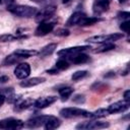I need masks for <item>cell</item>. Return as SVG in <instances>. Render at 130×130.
I'll use <instances>...</instances> for the list:
<instances>
[{"instance_id": "obj_1", "label": "cell", "mask_w": 130, "mask_h": 130, "mask_svg": "<svg viewBox=\"0 0 130 130\" xmlns=\"http://www.w3.org/2000/svg\"><path fill=\"white\" fill-rule=\"evenodd\" d=\"M7 10H9L12 14L19 16V17H32L37 14L38 10L37 8L28 5H12L7 7Z\"/></svg>"}, {"instance_id": "obj_2", "label": "cell", "mask_w": 130, "mask_h": 130, "mask_svg": "<svg viewBox=\"0 0 130 130\" xmlns=\"http://www.w3.org/2000/svg\"><path fill=\"white\" fill-rule=\"evenodd\" d=\"M60 115L66 119H72L77 117L90 118V112L79 108H64L60 110Z\"/></svg>"}, {"instance_id": "obj_3", "label": "cell", "mask_w": 130, "mask_h": 130, "mask_svg": "<svg viewBox=\"0 0 130 130\" xmlns=\"http://www.w3.org/2000/svg\"><path fill=\"white\" fill-rule=\"evenodd\" d=\"M123 38V34H119V32H114L111 35H99V36H92L88 39H86V42L88 43H108V42H114V41H118L120 39Z\"/></svg>"}, {"instance_id": "obj_4", "label": "cell", "mask_w": 130, "mask_h": 130, "mask_svg": "<svg viewBox=\"0 0 130 130\" xmlns=\"http://www.w3.org/2000/svg\"><path fill=\"white\" fill-rule=\"evenodd\" d=\"M56 9H57V7L55 5L47 4L44 8H42L40 11H38L37 14L35 15L36 16V21H38V22H44V21L48 20L49 18H51L55 14Z\"/></svg>"}, {"instance_id": "obj_5", "label": "cell", "mask_w": 130, "mask_h": 130, "mask_svg": "<svg viewBox=\"0 0 130 130\" xmlns=\"http://www.w3.org/2000/svg\"><path fill=\"white\" fill-rule=\"evenodd\" d=\"M54 116H47V115H41L34 117L29 119L26 123L25 126L28 128H38V127H44L46 123H48L51 119H53Z\"/></svg>"}, {"instance_id": "obj_6", "label": "cell", "mask_w": 130, "mask_h": 130, "mask_svg": "<svg viewBox=\"0 0 130 130\" xmlns=\"http://www.w3.org/2000/svg\"><path fill=\"white\" fill-rule=\"evenodd\" d=\"M24 126V122L15 118H8L0 121V129H20Z\"/></svg>"}, {"instance_id": "obj_7", "label": "cell", "mask_w": 130, "mask_h": 130, "mask_svg": "<svg viewBox=\"0 0 130 130\" xmlns=\"http://www.w3.org/2000/svg\"><path fill=\"white\" fill-rule=\"evenodd\" d=\"M88 49H90L89 46H76V47H70V48L62 49V50L58 51L57 54L60 57H70L72 55H75L77 53L83 52V51L88 50Z\"/></svg>"}, {"instance_id": "obj_8", "label": "cell", "mask_w": 130, "mask_h": 130, "mask_svg": "<svg viewBox=\"0 0 130 130\" xmlns=\"http://www.w3.org/2000/svg\"><path fill=\"white\" fill-rule=\"evenodd\" d=\"M110 124L108 122H103V121H87L80 123L76 126L77 129H103L109 127Z\"/></svg>"}, {"instance_id": "obj_9", "label": "cell", "mask_w": 130, "mask_h": 130, "mask_svg": "<svg viewBox=\"0 0 130 130\" xmlns=\"http://www.w3.org/2000/svg\"><path fill=\"white\" fill-rule=\"evenodd\" d=\"M30 73V66L28 63H20L14 69V75L18 79H25Z\"/></svg>"}, {"instance_id": "obj_10", "label": "cell", "mask_w": 130, "mask_h": 130, "mask_svg": "<svg viewBox=\"0 0 130 130\" xmlns=\"http://www.w3.org/2000/svg\"><path fill=\"white\" fill-rule=\"evenodd\" d=\"M54 27H55V23L54 22H46V21L40 22V24L38 25V27L35 30V35L38 36V37L46 36L49 32L53 31Z\"/></svg>"}, {"instance_id": "obj_11", "label": "cell", "mask_w": 130, "mask_h": 130, "mask_svg": "<svg viewBox=\"0 0 130 130\" xmlns=\"http://www.w3.org/2000/svg\"><path fill=\"white\" fill-rule=\"evenodd\" d=\"M129 109V103L126 101H119L112 105H110L107 110L109 114H116V113H122Z\"/></svg>"}, {"instance_id": "obj_12", "label": "cell", "mask_w": 130, "mask_h": 130, "mask_svg": "<svg viewBox=\"0 0 130 130\" xmlns=\"http://www.w3.org/2000/svg\"><path fill=\"white\" fill-rule=\"evenodd\" d=\"M56 101H57V96H54V95L43 96V98H40V99H38L37 101H35L34 106H35L36 108H38V109H44V108H47V107L51 106V105L54 104Z\"/></svg>"}, {"instance_id": "obj_13", "label": "cell", "mask_w": 130, "mask_h": 130, "mask_svg": "<svg viewBox=\"0 0 130 130\" xmlns=\"http://www.w3.org/2000/svg\"><path fill=\"white\" fill-rule=\"evenodd\" d=\"M110 7V0H94L92 4V10L95 14L106 12Z\"/></svg>"}, {"instance_id": "obj_14", "label": "cell", "mask_w": 130, "mask_h": 130, "mask_svg": "<svg viewBox=\"0 0 130 130\" xmlns=\"http://www.w3.org/2000/svg\"><path fill=\"white\" fill-rule=\"evenodd\" d=\"M46 79L44 77H32V78H28V79H23L19 85L21 87H31V86H36L38 84H41L45 81Z\"/></svg>"}, {"instance_id": "obj_15", "label": "cell", "mask_w": 130, "mask_h": 130, "mask_svg": "<svg viewBox=\"0 0 130 130\" xmlns=\"http://www.w3.org/2000/svg\"><path fill=\"white\" fill-rule=\"evenodd\" d=\"M86 15L83 13V12H80V11H76L74 13H72L70 15V17L68 18L67 22H66V25L67 26H72V25H75V24H79V22L82 20L83 17H85Z\"/></svg>"}, {"instance_id": "obj_16", "label": "cell", "mask_w": 130, "mask_h": 130, "mask_svg": "<svg viewBox=\"0 0 130 130\" xmlns=\"http://www.w3.org/2000/svg\"><path fill=\"white\" fill-rule=\"evenodd\" d=\"M35 103V101L32 99H25L23 101H18L17 103H15V107H14V111L16 112H20V111H23L27 108H29L30 106H32Z\"/></svg>"}, {"instance_id": "obj_17", "label": "cell", "mask_w": 130, "mask_h": 130, "mask_svg": "<svg viewBox=\"0 0 130 130\" xmlns=\"http://www.w3.org/2000/svg\"><path fill=\"white\" fill-rule=\"evenodd\" d=\"M56 49H57V44L56 43H52V44H49V45L43 47L41 49V51L38 52V55L40 57H47V56L53 54Z\"/></svg>"}, {"instance_id": "obj_18", "label": "cell", "mask_w": 130, "mask_h": 130, "mask_svg": "<svg viewBox=\"0 0 130 130\" xmlns=\"http://www.w3.org/2000/svg\"><path fill=\"white\" fill-rule=\"evenodd\" d=\"M69 58H70V60L73 64H83V63H86L89 60V57L86 54H83L82 52L77 53L75 55H72Z\"/></svg>"}, {"instance_id": "obj_19", "label": "cell", "mask_w": 130, "mask_h": 130, "mask_svg": "<svg viewBox=\"0 0 130 130\" xmlns=\"http://www.w3.org/2000/svg\"><path fill=\"white\" fill-rule=\"evenodd\" d=\"M22 59H24V58H22L21 56L17 55V54L14 52V53H12V54H10V55H8V56L5 57V59L3 60V65H12V64H16V63H18V62H19L20 60H22Z\"/></svg>"}, {"instance_id": "obj_20", "label": "cell", "mask_w": 130, "mask_h": 130, "mask_svg": "<svg viewBox=\"0 0 130 130\" xmlns=\"http://www.w3.org/2000/svg\"><path fill=\"white\" fill-rule=\"evenodd\" d=\"M60 125H61L60 120H59L57 117H55V116H54V117H53V119H51L48 123H46V124H45L44 128H45L46 130H53V129L58 128Z\"/></svg>"}, {"instance_id": "obj_21", "label": "cell", "mask_w": 130, "mask_h": 130, "mask_svg": "<svg viewBox=\"0 0 130 130\" xmlns=\"http://www.w3.org/2000/svg\"><path fill=\"white\" fill-rule=\"evenodd\" d=\"M116 48L115 44L112 43V42H108V43H105L104 45H102L101 47H99L96 50H94L93 52L94 53H104V52H108V51H111V50H114Z\"/></svg>"}, {"instance_id": "obj_22", "label": "cell", "mask_w": 130, "mask_h": 130, "mask_svg": "<svg viewBox=\"0 0 130 130\" xmlns=\"http://www.w3.org/2000/svg\"><path fill=\"white\" fill-rule=\"evenodd\" d=\"M73 93V88L70 86H65L59 89V94L62 99V101H66L71 94Z\"/></svg>"}, {"instance_id": "obj_23", "label": "cell", "mask_w": 130, "mask_h": 130, "mask_svg": "<svg viewBox=\"0 0 130 130\" xmlns=\"http://www.w3.org/2000/svg\"><path fill=\"white\" fill-rule=\"evenodd\" d=\"M15 53L19 56H21L22 58H28L31 56H35L38 54V51L36 50H24V49H20V50H16Z\"/></svg>"}, {"instance_id": "obj_24", "label": "cell", "mask_w": 130, "mask_h": 130, "mask_svg": "<svg viewBox=\"0 0 130 130\" xmlns=\"http://www.w3.org/2000/svg\"><path fill=\"white\" fill-rule=\"evenodd\" d=\"M110 115L107 109H98L94 112H90V118L92 119H96V118H103Z\"/></svg>"}, {"instance_id": "obj_25", "label": "cell", "mask_w": 130, "mask_h": 130, "mask_svg": "<svg viewBox=\"0 0 130 130\" xmlns=\"http://www.w3.org/2000/svg\"><path fill=\"white\" fill-rule=\"evenodd\" d=\"M100 19L98 17H88V16H85L82 18V20L79 22V25L81 26H87V25H92L94 24L95 22H98Z\"/></svg>"}, {"instance_id": "obj_26", "label": "cell", "mask_w": 130, "mask_h": 130, "mask_svg": "<svg viewBox=\"0 0 130 130\" xmlns=\"http://www.w3.org/2000/svg\"><path fill=\"white\" fill-rule=\"evenodd\" d=\"M87 75H88V72H87L86 70H79V71L74 72V73L72 74L71 78H72V80L77 81V80H80V79H82V78L86 77Z\"/></svg>"}, {"instance_id": "obj_27", "label": "cell", "mask_w": 130, "mask_h": 130, "mask_svg": "<svg viewBox=\"0 0 130 130\" xmlns=\"http://www.w3.org/2000/svg\"><path fill=\"white\" fill-rule=\"evenodd\" d=\"M55 67L58 70H65V69H67L69 67V63L64 59H60V60H58L56 62V66Z\"/></svg>"}, {"instance_id": "obj_28", "label": "cell", "mask_w": 130, "mask_h": 130, "mask_svg": "<svg viewBox=\"0 0 130 130\" xmlns=\"http://www.w3.org/2000/svg\"><path fill=\"white\" fill-rule=\"evenodd\" d=\"M17 40L15 35H11V34H5V35H1L0 36V41L1 42H11Z\"/></svg>"}, {"instance_id": "obj_29", "label": "cell", "mask_w": 130, "mask_h": 130, "mask_svg": "<svg viewBox=\"0 0 130 130\" xmlns=\"http://www.w3.org/2000/svg\"><path fill=\"white\" fill-rule=\"evenodd\" d=\"M70 31L66 28H58L56 31H55V35L56 36H60V37H67L69 36Z\"/></svg>"}, {"instance_id": "obj_30", "label": "cell", "mask_w": 130, "mask_h": 130, "mask_svg": "<svg viewBox=\"0 0 130 130\" xmlns=\"http://www.w3.org/2000/svg\"><path fill=\"white\" fill-rule=\"evenodd\" d=\"M120 28L123 30V31H125V32H129V30H130V22H129V20H125V21H122V23H121V25H120Z\"/></svg>"}, {"instance_id": "obj_31", "label": "cell", "mask_w": 130, "mask_h": 130, "mask_svg": "<svg viewBox=\"0 0 130 130\" xmlns=\"http://www.w3.org/2000/svg\"><path fill=\"white\" fill-rule=\"evenodd\" d=\"M129 17H130V13L127 12V11H122V12H120L118 14V18L123 19V20H128Z\"/></svg>"}, {"instance_id": "obj_32", "label": "cell", "mask_w": 130, "mask_h": 130, "mask_svg": "<svg viewBox=\"0 0 130 130\" xmlns=\"http://www.w3.org/2000/svg\"><path fill=\"white\" fill-rule=\"evenodd\" d=\"M85 101V98L84 95H81V94H77L73 98V102L74 103H77V104H81V103H84Z\"/></svg>"}, {"instance_id": "obj_33", "label": "cell", "mask_w": 130, "mask_h": 130, "mask_svg": "<svg viewBox=\"0 0 130 130\" xmlns=\"http://www.w3.org/2000/svg\"><path fill=\"white\" fill-rule=\"evenodd\" d=\"M124 101H126V102H130V90L129 89H127L125 92H124Z\"/></svg>"}, {"instance_id": "obj_34", "label": "cell", "mask_w": 130, "mask_h": 130, "mask_svg": "<svg viewBox=\"0 0 130 130\" xmlns=\"http://www.w3.org/2000/svg\"><path fill=\"white\" fill-rule=\"evenodd\" d=\"M35 3H38V4H49L50 0H30Z\"/></svg>"}, {"instance_id": "obj_35", "label": "cell", "mask_w": 130, "mask_h": 130, "mask_svg": "<svg viewBox=\"0 0 130 130\" xmlns=\"http://www.w3.org/2000/svg\"><path fill=\"white\" fill-rule=\"evenodd\" d=\"M14 2H15L14 0H3V3H5V4L7 5V7L14 5Z\"/></svg>"}, {"instance_id": "obj_36", "label": "cell", "mask_w": 130, "mask_h": 130, "mask_svg": "<svg viewBox=\"0 0 130 130\" xmlns=\"http://www.w3.org/2000/svg\"><path fill=\"white\" fill-rule=\"evenodd\" d=\"M47 72L50 73V74H58V73H59V70L55 67V68H53V69H49V70H47Z\"/></svg>"}, {"instance_id": "obj_37", "label": "cell", "mask_w": 130, "mask_h": 130, "mask_svg": "<svg viewBox=\"0 0 130 130\" xmlns=\"http://www.w3.org/2000/svg\"><path fill=\"white\" fill-rule=\"evenodd\" d=\"M9 80V77L8 76H1L0 77V84H2V83H5V82H7Z\"/></svg>"}, {"instance_id": "obj_38", "label": "cell", "mask_w": 130, "mask_h": 130, "mask_svg": "<svg viewBox=\"0 0 130 130\" xmlns=\"http://www.w3.org/2000/svg\"><path fill=\"white\" fill-rule=\"evenodd\" d=\"M5 100H6V96L4 95V94H2V93H0V107L4 104V102H5Z\"/></svg>"}, {"instance_id": "obj_39", "label": "cell", "mask_w": 130, "mask_h": 130, "mask_svg": "<svg viewBox=\"0 0 130 130\" xmlns=\"http://www.w3.org/2000/svg\"><path fill=\"white\" fill-rule=\"evenodd\" d=\"M62 1V3H68V2H70L71 0H61Z\"/></svg>"}, {"instance_id": "obj_40", "label": "cell", "mask_w": 130, "mask_h": 130, "mask_svg": "<svg viewBox=\"0 0 130 130\" xmlns=\"http://www.w3.org/2000/svg\"><path fill=\"white\" fill-rule=\"evenodd\" d=\"M120 3H125V2H127V0H118Z\"/></svg>"}, {"instance_id": "obj_41", "label": "cell", "mask_w": 130, "mask_h": 130, "mask_svg": "<svg viewBox=\"0 0 130 130\" xmlns=\"http://www.w3.org/2000/svg\"><path fill=\"white\" fill-rule=\"evenodd\" d=\"M3 3V0H0V4H2Z\"/></svg>"}]
</instances>
